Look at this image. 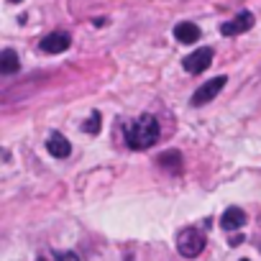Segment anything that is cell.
<instances>
[{"label": "cell", "mask_w": 261, "mask_h": 261, "mask_svg": "<svg viewBox=\"0 0 261 261\" xmlns=\"http://www.w3.org/2000/svg\"><path fill=\"white\" fill-rule=\"evenodd\" d=\"M156 141H159V120L154 115H141L125 128V144L134 151L149 149Z\"/></svg>", "instance_id": "6da1fadb"}, {"label": "cell", "mask_w": 261, "mask_h": 261, "mask_svg": "<svg viewBox=\"0 0 261 261\" xmlns=\"http://www.w3.org/2000/svg\"><path fill=\"white\" fill-rule=\"evenodd\" d=\"M205 233L202 230H197V228H185V230H179V236H177V251H179V256H185V258H197L202 251H205Z\"/></svg>", "instance_id": "7a4b0ae2"}, {"label": "cell", "mask_w": 261, "mask_h": 261, "mask_svg": "<svg viewBox=\"0 0 261 261\" xmlns=\"http://www.w3.org/2000/svg\"><path fill=\"white\" fill-rule=\"evenodd\" d=\"M225 82H228V77H213V80H207L205 85H200L197 90H195V95H192V105L195 108H200V105H205V102H210V100H215L218 97V92L225 87Z\"/></svg>", "instance_id": "3957f363"}, {"label": "cell", "mask_w": 261, "mask_h": 261, "mask_svg": "<svg viewBox=\"0 0 261 261\" xmlns=\"http://www.w3.org/2000/svg\"><path fill=\"white\" fill-rule=\"evenodd\" d=\"M210 64H213V49H210V46H202V49L187 54L185 62H182V67H185L190 74H200V72H205Z\"/></svg>", "instance_id": "277c9868"}, {"label": "cell", "mask_w": 261, "mask_h": 261, "mask_svg": "<svg viewBox=\"0 0 261 261\" xmlns=\"http://www.w3.org/2000/svg\"><path fill=\"white\" fill-rule=\"evenodd\" d=\"M251 26H253V13L241 11L233 21H225V23L220 26V34H223V36H238V34H246Z\"/></svg>", "instance_id": "5b68a950"}, {"label": "cell", "mask_w": 261, "mask_h": 261, "mask_svg": "<svg viewBox=\"0 0 261 261\" xmlns=\"http://www.w3.org/2000/svg\"><path fill=\"white\" fill-rule=\"evenodd\" d=\"M69 44H72L69 34H64V31H54V34L44 36L39 46H41V51H46V54H62V51L69 49Z\"/></svg>", "instance_id": "8992f818"}, {"label": "cell", "mask_w": 261, "mask_h": 261, "mask_svg": "<svg viewBox=\"0 0 261 261\" xmlns=\"http://www.w3.org/2000/svg\"><path fill=\"white\" fill-rule=\"evenodd\" d=\"M46 151H49L54 159H67V156L72 154V146H69V141H67L62 134H51L49 141H46Z\"/></svg>", "instance_id": "52a82bcc"}, {"label": "cell", "mask_w": 261, "mask_h": 261, "mask_svg": "<svg viewBox=\"0 0 261 261\" xmlns=\"http://www.w3.org/2000/svg\"><path fill=\"white\" fill-rule=\"evenodd\" d=\"M220 225H223V230H238L246 225V213L241 207H228L220 218Z\"/></svg>", "instance_id": "ba28073f"}, {"label": "cell", "mask_w": 261, "mask_h": 261, "mask_svg": "<svg viewBox=\"0 0 261 261\" xmlns=\"http://www.w3.org/2000/svg\"><path fill=\"white\" fill-rule=\"evenodd\" d=\"M174 39L179 44H195L200 39V29L195 23H190V21H182V23L174 26Z\"/></svg>", "instance_id": "9c48e42d"}, {"label": "cell", "mask_w": 261, "mask_h": 261, "mask_svg": "<svg viewBox=\"0 0 261 261\" xmlns=\"http://www.w3.org/2000/svg\"><path fill=\"white\" fill-rule=\"evenodd\" d=\"M18 69H21L18 54L13 49H3V54H0V72H3V74H13Z\"/></svg>", "instance_id": "30bf717a"}, {"label": "cell", "mask_w": 261, "mask_h": 261, "mask_svg": "<svg viewBox=\"0 0 261 261\" xmlns=\"http://www.w3.org/2000/svg\"><path fill=\"white\" fill-rule=\"evenodd\" d=\"M82 130H85V134H92V136L100 130V113H97V110H95V113L87 118V123L82 125Z\"/></svg>", "instance_id": "8fae6325"}, {"label": "cell", "mask_w": 261, "mask_h": 261, "mask_svg": "<svg viewBox=\"0 0 261 261\" xmlns=\"http://www.w3.org/2000/svg\"><path fill=\"white\" fill-rule=\"evenodd\" d=\"M177 159H179L177 151H169V154H162V156H159V162L167 164V167H172V169H177Z\"/></svg>", "instance_id": "7c38bea8"}, {"label": "cell", "mask_w": 261, "mask_h": 261, "mask_svg": "<svg viewBox=\"0 0 261 261\" xmlns=\"http://www.w3.org/2000/svg\"><path fill=\"white\" fill-rule=\"evenodd\" d=\"M57 261H80V256L72 253V251H59L57 253Z\"/></svg>", "instance_id": "4fadbf2b"}, {"label": "cell", "mask_w": 261, "mask_h": 261, "mask_svg": "<svg viewBox=\"0 0 261 261\" xmlns=\"http://www.w3.org/2000/svg\"><path fill=\"white\" fill-rule=\"evenodd\" d=\"M8 3H21V0H8Z\"/></svg>", "instance_id": "5bb4252c"}, {"label": "cell", "mask_w": 261, "mask_h": 261, "mask_svg": "<svg viewBox=\"0 0 261 261\" xmlns=\"http://www.w3.org/2000/svg\"><path fill=\"white\" fill-rule=\"evenodd\" d=\"M241 261H248V258H241Z\"/></svg>", "instance_id": "9a60e30c"}]
</instances>
